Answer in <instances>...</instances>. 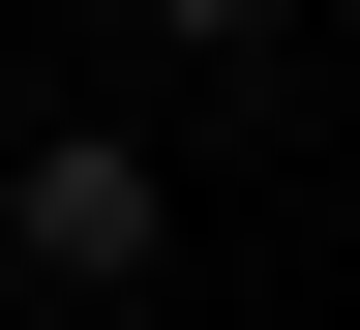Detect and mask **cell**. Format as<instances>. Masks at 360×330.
Here are the masks:
<instances>
[{
  "instance_id": "cell-1",
  "label": "cell",
  "mask_w": 360,
  "mask_h": 330,
  "mask_svg": "<svg viewBox=\"0 0 360 330\" xmlns=\"http://www.w3.org/2000/svg\"><path fill=\"white\" fill-rule=\"evenodd\" d=\"M0 241H30V270H150V151H30Z\"/></svg>"
},
{
  "instance_id": "cell-2",
  "label": "cell",
  "mask_w": 360,
  "mask_h": 330,
  "mask_svg": "<svg viewBox=\"0 0 360 330\" xmlns=\"http://www.w3.org/2000/svg\"><path fill=\"white\" fill-rule=\"evenodd\" d=\"M180 30H270V0H180Z\"/></svg>"
}]
</instances>
